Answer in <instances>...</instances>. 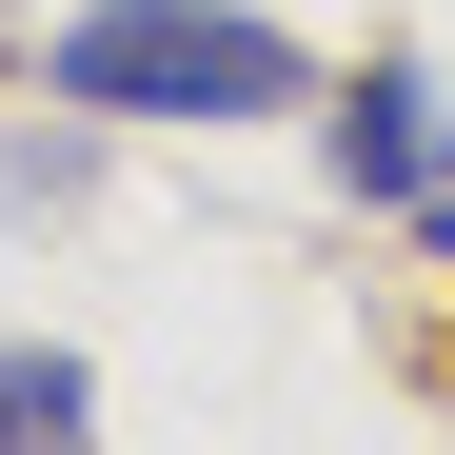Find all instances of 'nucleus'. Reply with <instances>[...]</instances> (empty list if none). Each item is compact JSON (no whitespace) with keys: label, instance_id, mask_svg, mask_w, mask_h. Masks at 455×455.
<instances>
[{"label":"nucleus","instance_id":"nucleus-1","mask_svg":"<svg viewBox=\"0 0 455 455\" xmlns=\"http://www.w3.org/2000/svg\"><path fill=\"white\" fill-rule=\"evenodd\" d=\"M60 119H297V40L238 20V0H80V20L40 40Z\"/></svg>","mask_w":455,"mask_h":455},{"label":"nucleus","instance_id":"nucleus-2","mask_svg":"<svg viewBox=\"0 0 455 455\" xmlns=\"http://www.w3.org/2000/svg\"><path fill=\"white\" fill-rule=\"evenodd\" d=\"M317 159H337V198H435L455 179V80L435 60H356V100L317 119Z\"/></svg>","mask_w":455,"mask_h":455},{"label":"nucleus","instance_id":"nucleus-3","mask_svg":"<svg viewBox=\"0 0 455 455\" xmlns=\"http://www.w3.org/2000/svg\"><path fill=\"white\" fill-rule=\"evenodd\" d=\"M0 455H100V376L60 337H0Z\"/></svg>","mask_w":455,"mask_h":455},{"label":"nucleus","instance_id":"nucleus-4","mask_svg":"<svg viewBox=\"0 0 455 455\" xmlns=\"http://www.w3.org/2000/svg\"><path fill=\"white\" fill-rule=\"evenodd\" d=\"M0 198H20V218H80V198H100V139H20Z\"/></svg>","mask_w":455,"mask_h":455},{"label":"nucleus","instance_id":"nucleus-5","mask_svg":"<svg viewBox=\"0 0 455 455\" xmlns=\"http://www.w3.org/2000/svg\"><path fill=\"white\" fill-rule=\"evenodd\" d=\"M435 238H455V179H435Z\"/></svg>","mask_w":455,"mask_h":455}]
</instances>
